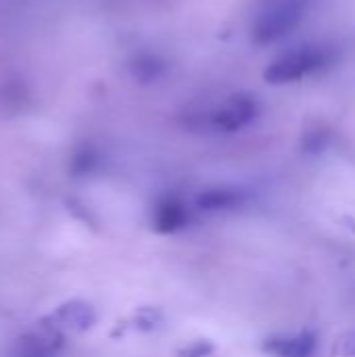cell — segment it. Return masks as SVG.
Masks as SVG:
<instances>
[{
	"mask_svg": "<svg viewBox=\"0 0 355 357\" xmlns=\"http://www.w3.org/2000/svg\"><path fill=\"white\" fill-rule=\"evenodd\" d=\"M335 63V50L324 44H305L278 56L268 69L266 79L272 84H293L305 79Z\"/></svg>",
	"mask_w": 355,
	"mask_h": 357,
	"instance_id": "cell-1",
	"label": "cell"
},
{
	"mask_svg": "<svg viewBox=\"0 0 355 357\" xmlns=\"http://www.w3.org/2000/svg\"><path fill=\"white\" fill-rule=\"evenodd\" d=\"M65 339L63 333L54 331L46 322L31 333L21 335L13 347H10V357H59L63 351Z\"/></svg>",
	"mask_w": 355,
	"mask_h": 357,
	"instance_id": "cell-3",
	"label": "cell"
},
{
	"mask_svg": "<svg viewBox=\"0 0 355 357\" xmlns=\"http://www.w3.org/2000/svg\"><path fill=\"white\" fill-rule=\"evenodd\" d=\"M136 322H138V326L140 328H144V331H153L157 324V314L155 312H151V310H144V312H140L138 314V318H136Z\"/></svg>",
	"mask_w": 355,
	"mask_h": 357,
	"instance_id": "cell-11",
	"label": "cell"
},
{
	"mask_svg": "<svg viewBox=\"0 0 355 357\" xmlns=\"http://www.w3.org/2000/svg\"><path fill=\"white\" fill-rule=\"evenodd\" d=\"M257 113H259V105L253 96H234L211 117V123L216 130L236 132L249 126L257 117Z\"/></svg>",
	"mask_w": 355,
	"mask_h": 357,
	"instance_id": "cell-5",
	"label": "cell"
},
{
	"mask_svg": "<svg viewBox=\"0 0 355 357\" xmlns=\"http://www.w3.org/2000/svg\"><path fill=\"white\" fill-rule=\"evenodd\" d=\"M318 347V337L303 331L293 337H274L264 343V351L274 357H312Z\"/></svg>",
	"mask_w": 355,
	"mask_h": 357,
	"instance_id": "cell-7",
	"label": "cell"
},
{
	"mask_svg": "<svg viewBox=\"0 0 355 357\" xmlns=\"http://www.w3.org/2000/svg\"><path fill=\"white\" fill-rule=\"evenodd\" d=\"M310 0H274L253 23V42L272 44L289 36L305 17Z\"/></svg>",
	"mask_w": 355,
	"mask_h": 357,
	"instance_id": "cell-2",
	"label": "cell"
},
{
	"mask_svg": "<svg viewBox=\"0 0 355 357\" xmlns=\"http://www.w3.org/2000/svg\"><path fill=\"white\" fill-rule=\"evenodd\" d=\"M188 222H190V215H188L186 205L174 197H165L153 207V228L161 234L178 232L186 228Z\"/></svg>",
	"mask_w": 355,
	"mask_h": 357,
	"instance_id": "cell-6",
	"label": "cell"
},
{
	"mask_svg": "<svg viewBox=\"0 0 355 357\" xmlns=\"http://www.w3.org/2000/svg\"><path fill=\"white\" fill-rule=\"evenodd\" d=\"M213 351V345L209 343V341H195L192 345H188L184 351H182V356L184 357H205L209 356Z\"/></svg>",
	"mask_w": 355,
	"mask_h": 357,
	"instance_id": "cell-10",
	"label": "cell"
},
{
	"mask_svg": "<svg viewBox=\"0 0 355 357\" xmlns=\"http://www.w3.org/2000/svg\"><path fill=\"white\" fill-rule=\"evenodd\" d=\"M335 354L339 357H355V331H349L337 339Z\"/></svg>",
	"mask_w": 355,
	"mask_h": 357,
	"instance_id": "cell-9",
	"label": "cell"
},
{
	"mask_svg": "<svg viewBox=\"0 0 355 357\" xmlns=\"http://www.w3.org/2000/svg\"><path fill=\"white\" fill-rule=\"evenodd\" d=\"M46 324L59 333H86L96 324V310L88 301L73 299L59 305L52 316L46 318Z\"/></svg>",
	"mask_w": 355,
	"mask_h": 357,
	"instance_id": "cell-4",
	"label": "cell"
},
{
	"mask_svg": "<svg viewBox=\"0 0 355 357\" xmlns=\"http://www.w3.org/2000/svg\"><path fill=\"white\" fill-rule=\"evenodd\" d=\"M247 201L245 190L234 188V186H216L207 188L197 197V205L203 211H228L236 209Z\"/></svg>",
	"mask_w": 355,
	"mask_h": 357,
	"instance_id": "cell-8",
	"label": "cell"
}]
</instances>
